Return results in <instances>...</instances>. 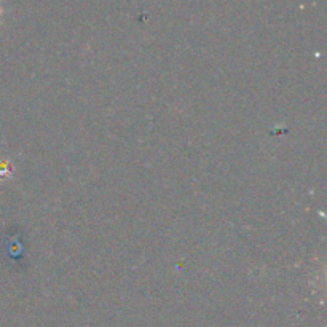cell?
<instances>
[{
  "label": "cell",
  "instance_id": "1",
  "mask_svg": "<svg viewBox=\"0 0 327 327\" xmlns=\"http://www.w3.org/2000/svg\"><path fill=\"white\" fill-rule=\"evenodd\" d=\"M11 174V165L7 161H0V179H7Z\"/></svg>",
  "mask_w": 327,
  "mask_h": 327
}]
</instances>
